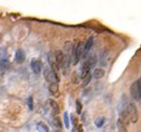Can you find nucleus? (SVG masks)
Wrapping results in <instances>:
<instances>
[{
  "label": "nucleus",
  "instance_id": "obj_1",
  "mask_svg": "<svg viewBox=\"0 0 141 132\" xmlns=\"http://www.w3.org/2000/svg\"><path fill=\"white\" fill-rule=\"evenodd\" d=\"M44 77L45 80L51 84V83H58L59 82V76L57 73H55L54 71H52L49 67L44 68Z\"/></svg>",
  "mask_w": 141,
  "mask_h": 132
},
{
  "label": "nucleus",
  "instance_id": "obj_2",
  "mask_svg": "<svg viewBox=\"0 0 141 132\" xmlns=\"http://www.w3.org/2000/svg\"><path fill=\"white\" fill-rule=\"evenodd\" d=\"M128 118L131 123H137L138 122V110L134 103H128Z\"/></svg>",
  "mask_w": 141,
  "mask_h": 132
},
{
  "label": "nucleus",
  "instance_id": "obj_3",
  "mask_svg": "<svg viewBox=\"0 0 141 132\" xmlns=\"http://www.w3.org/2000/svg\"><path fill=\"white\" fill-rule=\"evenodd\" d=\"M83 54H84V43L80 41L76 46V48L74 49V56H73V59H72V64L76 65L78 63V60L83 57Z\"/></svg>",
  "mask_w": 141,
  "mask_h": 132
},
{
  "label": "nucleus",
  "instance_id": "obj_4",
  "mask_svg": "<svg viewBox=\"0 0 141 132\" xmlns=\"http://www.w3.org/2000/svg\"><path fill=\"white\" fill-rule=\"evenodd\" d=\"M130 94H131L133 100L139 101L141 99V88H140L139 81H136V82L131 85V87H130Z\"/></svg>",
  "mask_w": 141,
  "mask_h": 132
},
{
  "label": "nucleus",
  "instance_id": "obj_5",
  "mask_svg": "<svg viewBox=\"0 0 141 132\" xmlns=\"http://www.w3.org/2000/svg\"><path fill=\"white\" fill-rule=\"evenodd\" d=\"M30 67L35 74H39V73L42 72V69H43V64H42V62L39 59L34 58V59L30 62Z\"/></svg>",
  "mask_w": 141,
  "mask_h": 132
},
{
  "label": "nucleus",
  "instance_id": "obj_6",
  "mask_svg": "<svg viewBox=\"0 0 141 132\" xmlns=\"http://www.w3.org/2000/svg\"><path fill=\"white\" fill-rule=\"evenodd\" d=\"M55 54V59H56V63L58 65V67H64V64H65V54L62 52V50H56L54 53Z\"/></svg>",
  "mask_w": 141,
  "mask_h": 132
},
{
  "label": "nucleus",
  "instance_id": "obj_7",
  "mask_svg": "<svg viewBox=\"0 0 141 132\" xmlns=\"http://www.w3.org/2000/svg\"><path fill=\"white\" fill-rule=\"evenodd\" d=\"M48 62H49V65H51V69L54 71L55 73L58 72V65L56 63V59H55V54L53 52H49L48 53Z\"/></svg>",
  "mask_w": 141,
  "mask_h": 132
},
{
  "label": "nucleus",
  "instance_id": "obj_8",
  "mask_svg": "<svg viewBox=\"0 0 141 132\" xmlns=\"http://www.w3.org/2000/svg\"><path fill=\"white\" fill-rule=\"evenodd\" d=\"M93 39H94L93 37H90V38L84 43V54H83V57H84V58H87V55H89V53H90L91 49H92V46H93V43H94Z\"/></svg>",
  "mask_w": 141,
  "mask_h": 132
},
{
  "label": "nucleus",
  "instance_id": "obj_9",
  "mask_svg": "<svg viewBox=\"0 0 141 132\" xmlns=\"http://www.w3.org/2000/svg\"><path fill=\"white\" fill-rule=\"evenodd\" d=\"M25 58H26V55H25V52L23 49H17V52L15 54V60L16 63L18 64H21L25 62Z\"/></svg>",
  "mask_w": 141,
  "mask_h": 132
},
{
  "label": "nucleus",
  "instance_id": "obj_10",
  "mask_svg": "<svg viewBox=\"0 0 141 132\" xmlns=\"http://www.w3.org/2000/svg\"><path fill=\"white\" fill-rule=\"evenodd\" d=\"M90 69L91 68H90V66H89V64L85 62V63L82 65V68H81V75H80V77H81L82 80H84L86 76L90 74Z\"/></svg>",
  "mask_w": 141,
  "mask_h": 132
},
{
  "label": "nucleus",
  "instance_id": "obj_11",
  "mask_svg": "<svg viewBox=\"0 0 141 132\" xmlns=\"http://www.w3.org/2000/svg\"><path fill=\"white\" fill-rule=\"evenodd\" d=\"M49 105H51V109H52V111H53V113H54L55 115H58L59 106H58V104H57V102L54 100H49Z\"/></svg>",
  "mask_w": 141,
  "mask_h": 132
},
{
  "label": "nucleus",
  "instance_id": "obj_12",
  "mask_svg": "<svg viewBox=\"0 0 141 132\" xmlns=\"http://www.w3.org/2000/svg\"><path fill=\"white\" fill-rule=\"evenodd\" d=\"M104 75H105V72H104V69H102V68H96V69H94L93 74H92V76H94L96 80L102 78Z\"/></svg>",
  "mask_w": 141,
  "mask_h": 132
},
{
  "label": "nucleus",
  "instance_id": "obj_13",
  "mask_svg": "<svg viewBox=\"0 0 141 132\" xmlns=\"http://www.w3.org/2000/svg\"><path fill=\"white\" fill-rule=\"evenodd\" d=\"M48 90H49V92H51L52 94L58 95V83H51Z\"/></svg>",
  "mask_w": 141,
  "mask_h": 132
},
{
  "label": "nucleus",
  "instance_id": "obj_14",
  "mask_svg": "<svg viewBox=\"0 0 141 132\" xmlns=\"http://www.w3.org/2000/svg\"><path fill=\"white\" fill-rule=\"evenodd\" d=\"M86 63L89 64L90 68H93L94 66H95V64H96V56H95V55H92L91 57H89L87 60H86Z\"/></svg>",
  "mask_w": 141,
  "mask_h": 132
},
{
  "label": "nucleus",
  "instance_id": "obj_15",
  "mask_svg": "<svg viewBox=\"0 0 141 132\" xmlns=\"http://www.w3.org/2000/svg\"><path fill=\"white\" fill-rule=\"evenodd\" d=\"M9 65H10V63H9V60L7 58H2V59L0 60V66H1L2 69H8Z\"/></svg>",
  "mask_w": 141,
  "mask_h": 132
},
{
  "label": "nucleus",
  "instance_id": "obj_16",
  "mask_svg": "<svg viewBox=\"0 0 141 132\" xmlns=\"http://www.w3.org/2000/svg\"><path fill=\"white\" fill-rule=\"evenodd\" d=\"M63 121H64V125L66 129H70V119H68V113L64 112L63 114Z\"/></svg>",
  "mask_w": 141,
  "mask_h": 132
},
{
  "label": "nucleus",
  "instance_id": "obj_17",
  "mask_svg": "<svg viewBox=\"0 0 141 132\" xmlns=\"http://www.w3.org/2000/svg\"><path fill=\"white\" fill-rule=\"evenodd\" d=\"M37 127H38V129H39V131L40 132H49L48 127H47L45 123H43V122H39V123L37 124Z\"/></svg>",
  "mask_w": 141,
  "mask_h": 132
},
{
  "label": "nucleus",
  "instance_id": "obj_18",
  "mask_svg": "<svg viewBox=\"0 0 141 132\" xmlns=\"http://www.w3.org/2000/svg\"><path fill=\"white\" fill-rule=\"evenodd\" d=\"M53 124H54L56 128L61 129L62 128V120H61L59 118H57V116H55L54 119H53Z\"/></svg>",
  "mask_w": 141,
  "mask_h": 132
},
{
  "label": "nucleus",
  "instance_id": "obj_19",
  "mask_svg": "<svg viewBox=\"0 0 141 132\" xmlns=\"http://www.w3.org/2000/svg\"><path fill=\"white\" fill-rule=\"evenodd\" d=\"M82 111H83V105H82V103H81V101L77 100L76 101V113H77V114H81Z\"/></svg>",
  "mask_w": 141,
  "mask_h": 132
},
{
  "label": "nucleus",
  "instance_id": "obj_20",
  "mask_svg": "<svg viewBox=\"0 0 141 132\" xmlns=\"http://www.w3.org/2000/svg\"><path fill=\"white\" fill-rule=\"evenodd\" d=\"M104 122H105V119H104V118H99V119L95 120V125H96L98 128H101L102 125L104 124Z\"/></svg>",
  "mask_w": 141,
  "mask_h": 132
},
{
  "label": "nucleus",
  "instance_id": "obj_21",
  "mask_svg": "<svg viewBox=\"0 0 141 132\" xmlns=\"http://www.w3.org/2000/svg\"><path fill=\"white\" fill-rule=\"evenodd\" d=\"M91 78H92V75H91V73H90V74L83 80V86H84V87H86V86L89 85V83L91 82Z\"/></svg>",
  "mask_w": 141,
  "mask_h": 132
},
{
  "label": "nucleus",
  "instance_id": "obj_22",
  "mask_svg": "<svg viewBox=\"0 0 141 132\" xmlns=\"http://www.w3.org/2000/svg\"><path fill=\"white\" fill-rule=\"evenodd\" d=\"M70 120H72V123H73V125L77 128V125H78V120H77V118H75L73 114H70Z\"/></svg>",
  "mask_w": 141,
  "mask_h": 132
},
{
  "label": "nucleus",
  "instance_id": "obj_23",
  "mask_svg": "<svg viewBox=\"0 0 141 132\" xmlns=\"http://www.w3.org/2000/svg\"><path fill=\"white\" fill-rule=\"evenodd\" d=\"M78 78H80V76H77V73H73V83L77 84V83H78Z\"/></svg>",
  "mask_w": 141,
  "mask_h": 132
},
{
  "label": "nucleus",
  "instance_id": "obj_24",
  "mask_svg": "<svg viewBox=\"0 0 141 132\" xmlns=\"http://www.w3.org/2000/svg\"><path fill=\"white\" fill-rule=\"evenodd\" d=\"M28 106H29V109H30V110H33V109H34V105H33V97H28Z\"/></svg>",
  "mask_w": 141,
  "mask_h": 132
},
{
  "label": "nucleus",
  "instance_id": "obj_25",
  "mask_svg": "<svg viewBox=\"0 0 141 132\" xmlns=\"http://www.w3.org/2000/svg\"><path fill=\"white\" fill-rule=\"evenodd\" d=\"M76 132H84V130H83V125H77V128H76Z\"/></svg>",
  "mask_w": 141,
  "mask_h": 132
},
{
  "label": "nucleus",
  "instance_id": "obj_26",
  "mask_svg": "<svg viewBox=\"0 0 141 132\" xmlns=\"http://www.w3.org/2000/svg\"><path fill=\"white\" fill-rule=\"evenodd\" d=\"M139 83H140V88H141V78L139 80Z\"/></svg>",
  "mask_w": 141,
  "mask_h": 132
},
{
  "label": "nucleus",
  "instance_id": "obj_27",
  "mask_svg": "<svg viewBox=\"0 0 141 132\" xmlns=\"http://www.w3.org/2000/svg\"><path fill=\"white\" fill-rule=\"evenodd\" d=\"M55 132H62V131H58V130H56V131H55Z\"/></svg>",
  "mask_w": 141,
  "mask_h": 132
},
{
  "label": "nucleus",
  "instance_id": "obj_28",
  "mask_svg": "<svg viewBox=\"0 0 141 132\" xmlns=\"http://www.w3.org/2000/svg\"><path fill=\"white\" fill-rule=\"evenodd\" d=\"M72 132H76V130H73V131H72Z\"/></svg>",
  "mask_w": 141,
  "mask_h": 132
}]
</instances>
